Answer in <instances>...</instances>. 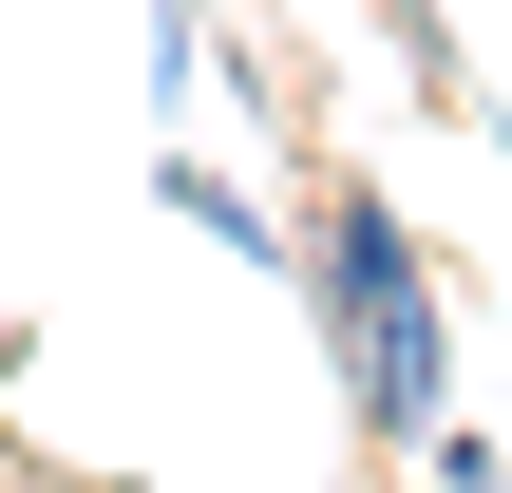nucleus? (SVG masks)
<instances>
[{
    "label": "nucleus",
    "mask_w": 512,
    "mask_h": 493,
    "mask_svg": "<svg viewBox=\"0 0 512 493\" xmlns=\"http://www.w3.org/2000/svg\"><path fill=\"white\" fill-rule=\"evenodd\" d=\"M304 304H323V361H342V418L380 437V456H418L437 418H456V304H437V247L399 228V190H323L304 209V266H285Z\"/></svg>",
    "instance_id": "nucleus-1"
},
{
    "label": "nucleus",
    "mask_w": 512,
    "mask_h": 493,
    "mask_svg": "<svg viewBox=\"0 0 512 493\" xmlns=\"http://www.w3.org/2000/svg\"><path fill=\"white\" fill-rule=\"evenodd\" d=\"M152 209H171V228H209V247H247V266H285L266 190H247V171H209V152H171V171H152Z\"/></svg>",
    "instance_id": "nucleus-2"
},
{
    "label": "nucleus",
    "mask_w": 512,
    "mask_h": 493,
    "mask_svg": "<svg viewBox=\"0 0 512 493\" xmlns=\"http://www.w3.org/2000/svg\"><path fill=\"white\" fill-rule=\"evenodd\" d=\"M0 493H19V456H0Z\"/></svg>",
    "instance_id": "nucleus-3"
},
{
    "label": "nucleus",
    "mask_w": 512,
    "mask_h": 493,
    "mask_svg": "<svg viewBox=\"0 0 512 493\" xmlns=\"http://www.w3.org/2000/svg\"><path fill=\"white\" fill-rule=\"evenodd\" d=\"M114 493H133V475H114Z\"/></svg>",
    "instance_id": "nucleus-4"
}]
</instances>
